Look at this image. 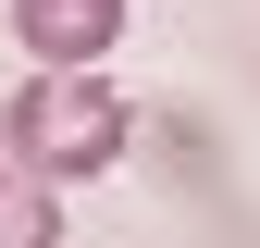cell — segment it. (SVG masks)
Returning <instances> with one entry per match:
<instances>
[{
    "label": "cell",
    "mask_w": 260,
    "mask_h": 248,
    "mask_svg": "<svg viewBox=\"0 0 260 248\" xmlns=\"http://www.w3.org/2000/svg\"><path fill=\"white\" fill-rule=\"evenodd\" d=\"M13 38L38 75H100L124 38V0H13Z\"/></svg>",
    "instance_id": "cell-2"
},
{
    "label": "cell",
    "mask_w": 260,
    "mask_h": 248,
    "mask_svg": "<svg viewBox=\"0 0 260 248\" xmlns=\"http://www.w3.org/2000/svg\"><path fill=\"white\" fill-rule=\"evenodd\" d=\"M0 149H13L38 186L112 174V162H124V100H112V75H25L13 100H0Z\"/></svg>",
    "instance_id": "cell-1"
},
{
    "label": "cell",
    "mask_w": 260,
    "mask_h": 248,
    "mask_svg": "<svg viewBox=\"0 0 260 248\" xmlns=\"http://www.w3.org/2000/svg\"><path fill=\"white\" fill-rule=\"evenodd\" d=\"M0 248H62V199L0 149Z\"/></svg>",
    "instance_id": "cell-3"
}]
</instances>
